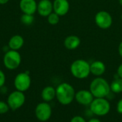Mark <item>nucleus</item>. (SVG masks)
Instances as JSON below:
<instances>
[{"label":"nucleus","mask_w":122,"mask_h":122,"mask_svg":"<svg viewBox=\"0 0 122 122\" xmlns=\"http://www.w3.org/2000/svg\"><path fill=\"white\" fill-rule=\"evenodd\" d=\"M59 16L57 14H56L55 12H52L47 17H48V22L51 24V25H56L59 23Z\"/></svg>","instance_id":"20"},{"label":"nucleus","mask_w":122,"mask_h":122,"mask_svg":"<svg viewBox=\"0 0 122 122\" xmlns=\"http://www.w3.org/2000/svg\"><path fill=\"white\" fill-rule=\"evenodd\" d=\"M106 71L105 64L101 61H95L90 64V72L97 76H100Z\"/></svg>","instance_id":"14"},{"label":"nucleus","mask_w":122,"mask_h":122,"mask_svg":"<svg viewBox=\"0 0 122 122\" xmlns=\"http://www.w3.org/2000/svg\"><path fill=\"white\" fill-rule=\"evenodd\" d=\"M86 122L85 121V119L83 118V117H80V116H75V117H74L72 119H71V122Z\"/></svg>","instance_id":"23"},{"label":"nucleus","mask_w":122,"mask_h":122,"mask_svg":"<svg viewBox=\"0 0 122 122\" xmlns=\"http://www.w3.org/2000/svg\"><path fill=\"white\" fill-rule=\"evenodd\" d=\"M75 90L69 83H61L56 89V97L62 105H69L75 99Z\"/></svg>","instance_id":"1"},{"label":"nucleus","mask_w":122,"mask_h":122,"mask_svg":"<svg viewBox=\"0 0 122 122\" xmlns=\"http://www.w3.org/2000/svg\"><path fill=\"white\" fill-rule=\"evenodd\" d=\"M19 7L24 14H34L37 10V4L35 0H21Z\"/></svg>","instance_id":"12"},{"label":"nucleus","mask_w":122,"mask_h":122,"mask_svg":"<svg viewBox=\"0 0 122 122\" xmlns=\"http://www.w3.org/2000/svg\"><path fill=\"white\" fill-rule=\"evenodd\" d=\"M9 0H0V4H6Z\"/></svg>","instance_id":"28"},{"label":"nucleus","mask_w":122,"mask_h":122,"mask_svg":"<svg viewBox=\"0 0 122 122\" xmlns=\"http://www.w3.org/2000/svg\"><path fill=\"white\" fill-rule=\"evenodd\" d=\"M34 20L33 14H24L21 16V21L22 24L25 25H30L33 23Z\"/></svg>","instance_id":"19"},{"label":"nucleus","mask_w":122,"mask_h":122,"mask_svg":"<svg viewBox=\"0 0 122 122\" xmlns=\"http://www.w3.org/2000/svg\"><path fill=\"white\" fill-rule=\"evenodd\" d=\"M117 110L119 114H122V99H121L118 103H117Z\"/></svg>","instance_id":"24"},{"label":"nucleus","mask_w":122,"mask_h":122,"mask_svg":"<svg viewBox=\"0 0 122 122\" xmlns=\"http://www.w3.org/2000/svg\"><path fill=\"white\" fill-rule=\"evenodd\" d=\"M24 42V41L21 36L14 35L9 39L8 46L10 49L17 51L23 46Z\"/></svg>","instance_id":"16"},{"label":"nucleus","mask_w":122,"mask_h":122,"mask_svg":"<svg viewBox=\"0 0 122 122\" xmlns=\"http://www.w3.org/2000/svg\"><path fill=\"white\" fill-rule=\"evenodd\" d=\"M111 109L109 102L105 98H95L90 104L91 112L97 116L107 115Z\"/></svg>","instance_id":"4"},{"label":"nucleus","mask_w":122,"mask_h":122,"mask_svg":"<svg viewBox=\"0 0 122 122\" xmlns=\"http://www.w3.org/2000/svg\"><path fill=\"white\" fill-rule=\"evenodd\" d=\"M56 97V89L51 86H46L41 92V98L45 102L52 101Z\"/></svg>","instance_id":"17"},{"label":"nucleus","mask_w":122,"mask_h":122,"mask_svg":"<svg viewBox=\"0 0 122 122\" xmlns=\"http://www.w3.org/2000/svg\"><path fill=\"white\" fill-rule=\"evenodd\" d=\"M119 55L122 57V41L119 46Z\"/></svg>","instance_id":"26"},{"label":"nucleus","mask_w":122,"mask_h":122,"mask_svg":"<svg viewBox=\"0 0 122 122\" xmlns=\"http://www.w3.org/2000/svg\"><path fill=\"white\" fill-rule=\"evenodd\" d=\"M5 81H6L5 74L1 70H0V88H1L4 85Z\"/></svg>","instance_id":"22"},{"label":"nucleus","mask_w":122,"mask_h":122,"mask_svg":"<svg viewBox=\"0 0 122 122\" xmlns=\"http://www.w3.org/2000/svg\"><path fill=\"white\" fill-rule=\"evenodd\" d=\"M25 96L24 92L18 90L11 93L7 98V104L9 109L11 110H16L21 108L25 102Z\"/></svg>","instance_id":"6"},{"label":"nucleus","mask_w":122,"mask_h":122,"mask_svg":"<svg viewBox=\"0 0 122 122\" xmlns=\"http://www.w3.org/2000/svg\"><path fill=\"white\" fill-rule=\"evenodd\" d=\"M81 44V40L80 39L75 36V35H71L67 36L64 42V46L69 50H73L79 47V46Z\"/></svg>","instance_id":"15"},{"label":"nucleus","mask_w":122,"mask_h":122,"mask_svg":"<svg viewBox=\"0 0 122 122\" xmlns=\"http://www.w3.org/2000/svg\"><path fill=\"white\" fill-rule=\"evenodd\" d=\"M9 110V107L7 103L0 101V114H4Z\"/></svg>","instance_id":"21"},{"label":"nucleus","mask_w":122,"mask_h":122,"mask_svg":"<svg viewBox=\"0 0 122 122\" xmlns=\"http://www.w3.org/2000/svg\"><path fill=\"white\" fill-rule=\"evenodd\" d=\"M31 77L27 72L18 74L14 81V84L16 90L19 92H26L31 86Z\"/></svg>","instance_id":"7"},{"label":"nucleus","mask_w":122,"mask_h":122,"mask_svg":"<svg viewBox=\"0 0 122 122\" xmlns=\"http://www.w3.org/2000/svg\"><path fill=\"white\" fill-rule=\"evenodd\" d=\"M53 11V3L50 0H41L37 4V11L42 16H48Z\"/></svg>","instance_id":"13"},{"label":"nucleus","mask_w":122,"mask_h":122,"mask_svg":"<svg viewBox=\"0 0 122 122\" xmlns=\"http://www.w3.org/2000/svg\"><path fill=\"white\" fill-rule=\"evenodd\" d=\"M69 3L68 0H54L53 3V10L59 16L66 14L69 10Z\"/></svg>","instance_id":"11"},{"label":"nucleus","mask_w":122,"mask_h":122,"mask_svg":"<svg viewBox=\"0 0 122 122\" xmlns=\"http://www.w3.org/2000/svg\"><path fill=\"white\" fill-rule=\"evenodd\" d=\"M112 17L108 11H100L95 16V22L100 29H109L112 26Z\"/></svg>","instance_id":"9"},{"label":"nucleus","mask_w":122,"mask_h":122,"mask_svg":"<svg viewBox=\"0 0 122 122\" xmlns=\"http://www.w3.org/2000/svg\"><path fill=\"white\" fill-rule=\"evenodd\" d=\"M111 91L110 84L101 77L94 79L90 84V92L95 98H105Z\"/></svg>","instance_id":"2"},{"label":"nucleus","mask_w":122,"mask_h":122,"mask_svg":"<svg viewBox=\"0 0 122 122\" xmlns=\"http://www.w3.org/2000/svg\"><path fill=\"white\" fill-rule=\"evenodd\" d=\"M121 18H122V16H121Z\"/></svg>","instance_id":"30"},{"label":"nucleus","mask_w":122,"mask_h":122,"mask_svg":"<svg viewBox=\"0 0 122 122\" xmlns=\"http://www.w3.org/2000/svg\"><path fill=\"white\" fill-rule=\"evenodd\" d=\"M88 122H102L99 119H96V118H94V119H90Z\"/></svg>","instance_id":"27"},{"label":"nucleus","mask_w":122,"mask_h":122,"mask_svg":"<svg viewBox=\"0 0 122 122\" xmlns=\"http://www.w3.org/2000/svg\"><path fill=\"white\" fill-rule=\"evenodd\" d=\"M21 57L20 54L15 50L9 49L4 56L3 62L5 67L9 70H14L18 68L21 64Z\"/></svg>","instance_id":"5"},{"label":"nucleus","mask_w":122,"mask_h":122,"mask_svg":"<svg viewBox=\"0 0 122 122\" xmlns=\"http://www.w3.org/2000/svg\"><path fill=\"white\" fill-rule=\"evenodd\" d=\"M117 74L119 76V77L122 78V64L119 65V66L118 67L117 69Z\"/></svg>","instance_id":"25"},{"label":"nucleus","mask_w":122,"mask_h":122,"mask_svg":"<svg viewBox=\"0 0 122 122\" xmlns=\"http://www.w3.org/2000/svg\"><path fill=\"white\" fill-rule=\"evenodd\" d=\"M75 99L76 102L84 106H88L92 104L94 100V96L90 91L80 90L75 94Z\"/></svg>","instance_id":"10"},{"label":"nucleus","mask_w":122,"mask_h":122,"mask_svg":"<svg viewBox=\"0 0 122 122\" xmlns=\"http://www.w3.org/2000/svg\"><path fill=\"white\" fill-rule=\"evenodd\" d=\"M35 115L41 122L48 121L51 116V108L47 102H41L37 104L35 109Z\"/></svg>","instance_id":"8"},{"label":"nucleus","mask_w":122,"mask_h":122,"mask_svg":"<svg viewBox=\"0 0 122 122\" xmlns=\"http://www.w3.org/2000/svg\"><path fill=\"white\" fill-rule=\"evenodd\" d=\"M119 4H120V5H122V0H119Z\"/></svg>","instance_id":"29"},{"label":"nucleus","mask_w":122,"mask_h":122,"mask_svg":"<svg viewBox=\"0 0 122 122\" xmlns=\"http://www.w3.org/2000/svg\"><path fill=\"white\" fill-rule=\"evenodd\" d=\"M70 71L75 78L79 79H86L91 73L90 64L84 59H77L71 64Z\"/></svg>","instance_id":"3"},{"label":"nucleus","mask_w":122,"mask_h":122,"mask_svg":"<svg viewBox=\"0 0 122 122\" xmlns=\"http://www.w3.org/2000/svg\"><path fill=\"white\" fill-rule=\"evenodd\" d=\"M111 91H112L114 93L119 94L122 92V79L119 77L117 79H115L110 85Z\"/></svg>","instance_id":"18"}]
</instances>
